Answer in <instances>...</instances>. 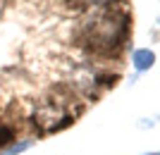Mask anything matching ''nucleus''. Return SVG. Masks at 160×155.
Segmentation results:
<instances>
[{
  "label": "nucleus",
  "instance_id": "nucleus-1",
  "mask_svg": "<svg viewBox=\"0 0 160 155\" xmlns=\"http://www.w3.org/2000/svg\"><path fill=\"white\" fill-rule=\"evenodd\" d=\"M132 34V17L124 10H100L91 19H86L79 29V41L91 53L110 57L117 55L129 43Z\"/></svg>",
  "mask_w": 160,
  "mask_h": 155
},
{
  "label": "nucleus",
  "instance_id": "nucleus-2",
  "mask_svg": "<svg viewBox=\"0 0 160 155\" xmlns=\"http://www.w3.org/2000/svg\"><path fill=\"white\" fill-rule=\"evenodd\" d=\"M74 117L77 115L72 110H67L62 105V100H50L48 98V100H43L33 110L31 122L41 134H55V131H62L65 127H69L74 122Z\"/></svg>",
  "mask_w": 160,
  "mask_h": 155
},
{
  "label": "nucleus",
  "instance_id": "nucleus-3",
  "mask_svg": "<svg viewBox=\"0 0 160 155\" xmlns=\"http://www.w3.org/2000/svg\"><path fill=\"white\" fill-rule=\"evenodd\" d=\"M155 65V53L151 48H136L132 53V67L136 72H148Z\"/></svg>",
  "mask_w": 160,
  "mask_h": 155
},
{
  "label": "nucleus",
  "instance_id": "nucleus-4",
  "mask_svg": "<svg viewBox=\"0 0 160 155\" xmlns=\"http://www.w3.org/2000/svg\"><path fill=\"white\" fill-rule=\"evenodd\" d=\"M14 143V127L0 119V150Z\"/></svg>",
  "mask_w": 160,
  "mask_h": 155
},
{
  "label": "nucleus",
  "instance_id": "nucleus-5",
  "mask_svg": "<svg viewBox=\"0 0 160 155\" xmlns=\"http://www.w3.org/2000/svg\"><path fill=\"white\" fill-rule=\"evenodd\" d=\"M29 148H31V141H14L12 146H7V148L0 150V155H22Z\"/></svg>",
  "mask_w": 160,
  "mask_h": 155
},
{
  "label": "nucleus",
  "instance_id": "nucleus-6",
  "mask_svg": "<svg viewBox=\"0 0 160 155\" xmlns=\"http://www.w3.org/2000/svg\"><path fill=\"white\" fill-rule=\"evenodd\" d=\"M86 5H96V7H112V5H117L120 0H84Z\"/></svg>",
  "mask_w": 160,
  "mask_h": 155
},
{
  "label": "nucleus",
  "instance_id": "nucleus-7",
  "mask_svg": "<svg viewBox=\"0 0 160 155\" xmlns=\"http://www.w3.org/2000/svg\"><path fill=\"white\" fill-rule=\"evenodd\" d=\"M143 155H158V153H155V150H153V153H143Z\"/></svg>",
  "mask_w": 160,
  "mask_h": 155
}]
</instances>
